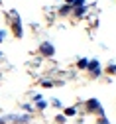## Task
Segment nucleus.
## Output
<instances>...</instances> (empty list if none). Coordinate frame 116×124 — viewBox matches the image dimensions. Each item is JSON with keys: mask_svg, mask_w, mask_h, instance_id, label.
Wrapping results in <instances>:
<instances>
[{"mask_svg": "<svg viewBox=\"0 0 116 124\" xmlns=\"http://www.w3.org/2000/svg\"><path fill=\"white\" fill-rule=\"evenodd\" d=\"M39 53H41V55H45V57H51V55L55 53V47H53L51 43H47V41H45V43H41Z\"/></svg>", "mask_w": 116, "mask_h": 124, "instance_id": "3", "label": "nucleus"}, {"mask_svg": "<svg viewBox=\"0 0 116 124\" xmlns=\"http://www.w3.org/2000/svg\"><path fill=\"white\" fill-rule=\"evenodd\" d=\"M41 85H43V87H47V89H49V87H53V83H51V81H41Z\"/></svg>", "mask_w": 116, "mask_h": 124, "instance_id": "12", "label": "nucleus"}, {"mask_svg": "<svg viewBox=\"0 0 116 124\" xmlns=\"http://www.w3.org/2000/svg\"><path fill=\"white\" fill-rule=\"evenodd\" d=\"M87 108H89V110H93V112H96V114H101V116H104V110H102L101 102H98L96 99H91V101H87Z\"/></svg>", "mask_w": 116, "mask_h": 124, "instance_id": "1", "label": "nucleus"}, {"mask_svg": "<svg viewBox=\"0 0 116 124\" xmlns=\"http://www.w3.org/2000/svg\"><path fill=\"white\" fill-rule=\"evenodd\" d=\"M10 14H14V34H16V38H22V24L18 20V14L16 12H10Z\"/></svg>", "mask_w": 116, "mask_h": 124, "instance_id": "4", "label": "nucleus"}, {"mask_svg": "<svg viewBox=\"0 0 116 124\" xmlns=\"http://www.w3.org/2000/svg\"><path fill=\"white\" fill-rule=\"evenodd\" d=\"M2 39H4V32H0V43H2Z\"/></svg>", "mask_w": 116, "mask_h": 124, "instance_id": "15", "label": "nucleus"}, {"mask_svg": "<svg viewBox=\"0 0 116 124\" xmlns=\"http://www.w3.org/2000/svg\"><path fill=\"white\" fill-rule=\"evenodd\" d=\"M43 108H47V102L45 101H38V110H43Z\"/></svg>", "mask_w": 116, "mask_h": 124, "instance_id": "9", "label": "nucleus"}, {"mask_svg": "<svg viewBox=\"0 0 116 124\" xmlns=\"http://www.w3.org/2000/svg\"><path fill=\"white\" fill-rule=\"evenodd\" d=\"M77 6H85V0H75V2H73V8H77Z\"/></svg>", "mask_w": 116, "mask_h": 124, "instance_id": "11", "label": "nucleus"}, {"mask_svg": "<svg viewBox=\"0 0 116 124\" xmlns=\"http://www.w3.org/2000/svg\"><path fill=\"white\" fill-rule=\"evenodd\" d=\"M71 12H73V6H69V4H67V6H61V8H59V14H61V16H69Z\"/></svg>", "mask_w": 116, "mask_h": 124, "instance_id": "6", "label": "nucleus"}, {"mask_svg": "<svg viewBox=\"0 0 116 124\" xmlns=\"http://www.w3.org/2000/svg\"><path fill=\"white\" fill-rule=\"evenodd\" d=\"M65 118H67L65 114H57V124H65Z\"/></svg>", "mask_w": 116, "mask_h": 124, "instance_id": "10", "label": "nucleus"}, {"mask_svg": "<svg viewBox=\"0 0 116 124\" xmlns=\"http://www.w3.org/2000/svg\"><path fill=\"white\" fill-rule=\"evenodd\" d=\"M77 67H79V69H87V67H89V59H79Z\"/></svg>", "mask_w": 116, "mask_h": 124, "instance_id": "7", "label": "nucleus"}, {"mask_svg": "<svg viewBox=\"0 0 116 124\" xmlns=\"http://www.w3.org/2000/svg\"><path fill=\"white\" fill-rule=\"evenodd\" d=\"M0 124H4V120H0Z\"/></svg>", "mask_w": 116, "mask_h": 124, "instance_id": "16", "label": "nucleus"}, {"mask_svg": "<svg viewBox=\"0 0 116 124\" xmlns=\"http://www.w3.org/2000/svg\"><path fill=\"white\" fill-rule=\"evenodd\" d=\"M75 114H77V108H75V106L65 108V116H75Z\"/></svg>", "mask_w": 116, "mask_h": 124, "instance_id": "8", "label": "nucleus"}, {"mask_svg": "<svg viewBox=\"0 0 116 124\" xmlns=\"http://www.w3.org/2000/svg\"><path fill=\"white\" fill-rule=\"evenodd\" d=\"M87 69H89V73H91L93 77H101V73H102V71H101V63H98L96 59H91V61H89V67H87Z\"/></svg>", "mask_w": 116, "mask_h": 124, "instance_id": "2", "label": "nucleus"}, {"mask_svg": "<svg viewBox=\"0 0 116 124\" xmlns=\"http://www.w3.org/2000/svg\"><path fill=\"white\" fill-rule=\"evenodd\" d=\"M108 73H116V65H110L108 67Z\"/></svg>", "mask_w": 116, "mask_h": 124, "instance_id": "13", "label": "nucleus"}, {"mask_svg": "<svg viewBox=\"0 0 116 124\" xmlns=\"http://www.w3.org/2000/svg\"><path fill=\"white\" fill-rule=\"evenodd\" d=\"M85 12H87V6H77V8H73V14L77 18H83L85 16Z\"/></svg>", "mask_w": 116, "mask_h": 124, "instance_id": "5", "label": "nucleus"}, {"mask_svg": "<svg viewBox=\"0 0 116 124\" xmlns=\"http://www.w3.org/2000/svg\"><path fill=\"white\" fill-rule=\"evenodd\" d=\"M65 2H67L69 6H73V2H75V0H65Z\"/></svg>", "mask_w": 116, "mask_h": 124, "instance_id": "14", "label": "nucleus"}]
</instances>
